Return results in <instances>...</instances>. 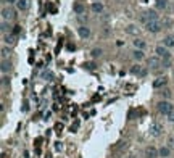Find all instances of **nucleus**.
Masks as SVG:
<instances>
[{
  "label": "nucleus",
  "instance_id": "obj_31",
  "mask_svg": "<svg viewBox=\"0 0 174 158\" xmlns=\"http://www.w3.org/2000/svg\"><path fill=\"white\" fill-rule=\"evenodd\" d=\"M169 121H173V123H174V111L171 113V115H169Z\"/></svg>",
  "mask_w": 174,
  "mask_h": 158
},
{
  "label": "nucleus",
  "instance_id": "obj_18",
  "mask_svg": "<svg viewBox=\"0 0 174 158\" xmlns=\"http://www.w3.org/2000/svg\"><path fill=\"white\" fill-rule=\"evenodd\" d=\"M157 8L158 10H166L168 8V0H157Z\"/></svg>",
  "mask_w": 174,
  "mask_h": 158
},
{
  "label": "nucleus",
  "instance_id": "obj_3",
  "mask_svg": "<svg viewBox=\"0 0 174 158\" xmlns=\"http://www.w3.org/2000/svg\"><path fill=\"white\" fill-rule=\"evenodd\" d=\"M149 132H150V135H153V137H158V135H161V132H163V126L160 123H151L150 127H149Z\"/></svg>",
  "mask_w": 174,
  "mask_h": 158
},
{
  "label": "nucleus",
  "instance_id": "obj_4",
  "mask_svg": "<svg viewBox=\"0 0 174 158\" xmlns=\"http://www.w3.org/2000/svg\"><path fill=\"white\" fill-rule=\"evenodd\" d=\"M158 20V15L155 10H147L145 13L142 15V21L143 23H149V21H157Z\"/></svg>",
  "mask_w": 174,
  "mask_h": 158
},
{
  "label": "nucleus",
  "instance_id": "obj_15",
  "mask_svg": "<svg viewBox=\"0 0 174 158\" xmlns=\"http://www.w3.org/2000/svg\"><path fill=\"white\" fill-rule=\"evenodd\" d=\"M143 57H145V55H143V50H139V49H135L134 52H132V58H134V60H137V61H140Z\"/></svg>",
  "mask_w": 174,
  "mask_h": 158
},
{
  "label": "nucleus",
  "instance_id": "obj_21",
  "mask_svg": "<svg viewBox=\"0 0 174 158\" xmlns=\"http://www.w3.org/2000/svg\"><path fill=\"white\" fill-rule=\"evenodd\" d=\"M102 53H103V52H102V49H94V50H92V57H94V58L100 57Z\"/></svg>",
  "mask_w": 174,
  "mask_h": 158
},
{
  "label": "nucleus",
  "instance_id": "obj_6",
  "mask_svg": "<svg viewBox=\"0 0 174 158\" xmlns=\"http://www.w3.org/2000/svg\"><path fill=\"white\" fill-rule=\"evenodd\" d=\"M145 157L147 158H158L160 157V150H157L155 147H147L145 149Z\"/></svg>",
  "mask_w": 174,
  "mask_h": 158
},
{
  "label": "nucleus",
  "instance_id": "obj_22",
  "mask_svg": "<svg viewBox=\"0 0 174 158\" xmlns=\"http://www.w3.org/2000/svg\"><path fill=\"white\" fill-rule=\"evenodd\" d=\"M127 32H129V34H135V32H137V28L134 26V24H131V26H127Z\"/></svg>",
  "mask_w": 174,
  "mask_h": 158
},
{
  "label": "nucleus",
  "instance_id": "obj_28",
  "mask_svg": "<svg viewBox=\"0 0 174 158\" xmlns=\"http://www.w3.org/2000/svg\"><path fill=\"white\" fill-rule=\"evenodd\" d=\"M13 39H15L13 36H8V37H5V40H7V42H10V44H13V42H15Z\"/></svg>",
  "mask_w": 174,
  "mask_h": 158
},
{
  "label": "nucleus",
  "instance_id": "obj_7",
  "mask_svg": "<svg viewBox=\"0 0 174 158\" xmlns=\"http://www.w3.org/2000/svg\"><path fill=\"white\" fill-rule=\"evenodd\" d=\"M15 18V10L12 8H3L2 10V20L7 21V20H13Z\"/></svg>",
  "mask_w": 174,
  "mask_h": 158
},
{
  "label": "nucleus",
  "instance_id": "obj_20",
  "mask_svg": "<svg viewBox=\"0 0 174 158\" xmlns=\"http://www.w3.org/2000/svg\"><path fill=\"white\" fill-rule=\"evenodd\" d=\"M8 69H10V63H7V60H2V73L5 74Z\"/></svg>",
  "mask_w": 174,
  "mask_h": 158
},
{
  "label": "nucleus",
  "instance_id": "obj_8",
  "mask_svg": "<svg viewBox=\"0 0 174 158\" xmlns=\"http://www.w3.org/2000/svg\"><path fill=\"white\" fill-rule=\"evenodd\" d=\"M77 34H79L81 39H87L89 36H90V29H89L87 26H79L77 28Z\"/></svg>",
  "mask_w": 174,
  "mask_h": 158
},
{
  "label": "nucleus",
  "instance_id": "obj_29",
  "mask_svg": "<svg viewBox=\"0 0 174 158\" xmlns=\"http://www.w3.org/2000/svg\"><path fill=\"white\" fill-rule=\"evenodd\" d=\"M3 2H5V3H8V5H12V3H16L18 0H3Z\"/></svg>",
  "mask_w": 174,
  "mask_h": 158
},
{
  "label": "nucleus",
  "instance_id": "obj_12",
  "mask_svg": "<svg viewBox=\"0 0 174 158\" xmlns=\"http://www.w3.org/2000/svg\"><path fill=\"white\" fill-rule=\"evenodd\" d=\"M163 45L168 47V49H173L174 47V36H166V37L163 39Z\"/></svg>",
  "mask_w": 174,
  "mask_h": 158
},
{
  "label": "nucleus",
  "instance_id": "obj_19",
  "mask_svg": "<svg viewBox=\"0 0 174 158\" xmlns=\"http://www.w3.org/2000/svg\"><path fill=\"white\" fill-rule=\"evenodd\" d=\"M160 157H169V147H161L160 149Z\"/></svg>",
  "mask_w": 174,
  "mask_h": 158
},
{
  "label": "nucleus",
  "instance_id": "obj_16",
  "mask_svg": "<svg viewBox=\"0 0 174 158\" xmlns=\"http://www.w3.org/2000/svg\"><path fill=\"white\" fill-rule=\"evenodd\" d=\"M134 47L139 49V50H143L147 47V44H145V40H142V39H135L134 40Z\"/></svg>",
  "mask_w": 174,
  "mask_h": 158
},
{
  "label": "nucleus",
  "instance_id": "obj_11",
  "mask_svg": "<svg viewBox=\"0 0 174 158\" xmlns=\"http://www.w3.org/2000/svg\"><path fill=\"white\" fill-rule=\"evenodd\" d=\"M73 10H74L76 15H84L86 13V7H84L81 2H76L74 5H73Z\"/></svg>",
  "mask_w": 174,
  "mask_h": 158
},
{
  "label": "nucleus",
  "instance_id": "obj_14",
  "mask_svg": "<svg viewBox=\"0 0 174 158\" xmlns=\"http://www.w3.org/2000/svg\"><path fill=\"white\" fill-rule=\"evenodd\" d=\"M158 58H160V57H151V58H149V66H150V68H158V66L161 65Z\"/></svg>",
  "mask_w": 174,
  "mask_h": 158
},
{
  "label": "nucleus",
  "instance_id": "obj_2",
  "mask_svg": "<svg viewBox=\"0 0 174 158\" xmlns=\"http://www.w3.org/2000/svg\"><path fill=\"white\" fill-rule=\"evenodd\" d=\"M163 28V24L160 23V20L157 21H149V23H145V29L149 32H153V34H157V32H160Z\"/></svg>",
  "mask_w": 174,
  "mask_h": 158
},
{
  "label": "nucleus",
  "instance_id": "obj_13",
  "mask_svg": "<svg viewBox=\"0 0 174 158\" xmlns=\"http://www.w3.org/2000/svg\"><path fill=\"white\" fill-rule=\"evenodd\" d=\"M131 73H132V74H140V76H145V74H147V69H142L139 65H134V66L131 68Z\"/></svg>",
  "mask_w": 174,
  "mask_h": 158
},
{
  "label": "nucleus",
  "instance_id": "obj_26",
  "mask_svg": "<svg viewBox=\"0 0 174 158\" xmlns=\"http://www.w3.org/2000/svg\"><path fill=\"white\" fill-rule=\"evenodd\" d=\"M8 53H10V50H7L5 47H3V49H2V60H5V58H7V55H8Z\"/></svg>",
  "mask_w": 174,
  "mask_h": 158
},
{
  "label": "nucleus",
  "instance_id": "obj_17",
  "mask_svg": "<svg viewBox=\"0 0 174 158\" xmlns=\"http://www.w3.org/2000/svg\"><path fill=\"white\" fill-rule=\"evenodd\" d=\"M102 10H103V5L100 2H94V3H92V12H94V13H102Z\"/></svg>",
  "mask_w": 174,
  "mask_h": 158
},
{
  "label": "nucleus",
  "instance_id": "obj_23",
  "mask_svg": "<svg viewBox=\"0 0 174 158\" xmlns=\"http://www.w3.org/2000/svg\"><path fill=\"white\" fill-rule=\"evenodd\" d=\"M161 65H163V68H169V66H171V60H169V58H166V60L161 61Z\"/></svg>",
  "mask_w": 174,
  "mask_h": 158
},
{
  "label": "nucleus",
  "instance_id": "obj_25",
  "mask_svg": "<svg viewBox=\"0 0 174 158\" xmlns=\"http://www.w3.org/2000/svg\"><path fill=\"white\" fill-rule=\"evenodd\" d=\"M161 95H165L166 98H169L171 97V90H168V89H165V90H161Z\"/></svg>",
  "mask_w": 174,
  "mask_h": 158
},
{
  "label": "nucleus",
  "instance_id": "obj_10",
  "mask_svg": "<svg viewBox=\"0 0 174 158\" xmlns=\"http://www.w3.org/2000/svg\"><path fill=\"white\" fill-rule=\"evenodd\" d=\"M166 82H168V78H166V76H161V78H158V79L153 81V87H155V89H160V87H163Z\"/></svg>",
  "mask_w": 174,
  "mask_h": 158
},
{
  "label": "nucleus",
  "instance_id": "obj_5",
  "mask_svg": "<svg viewBox=\"0 0 174 158\" xmlns=\"http://www.w3.org/2000/svg\"><path fill=\"white\" fill-rule=\"evenodd\" d=\"M155 53H157V57L163 58V60H166V58H169L168 47H165V45H158L157 49H155Z\"/></svg>",
  "mask_w": 174,
  "mask_h": 158
},
{
  "label": "nucleus",
  "instance_id": "obj_27",
  "mask_svg": "<svg viewBox=\"0 0 174 158\" xmlns=\"http://www.w3.org/2000/svg\"><path fill=\"white\" fill-rule=\"evenodd\" d=\"M84 66H86V68H87V69H90V71H92V69H95V65H94V63H92V61H89V63H86V65H84Z\"/></svg>",
  "mask_w": 174,
  "mask_h": 158
},
{
  "label": "nucleus",
  "instance_id": "obj_30",
  "mask_svg": "<svg viewBox=\"0 0 174 158\" xmlns=\"http://www.w3.org/2000/svg\"><path fill=\"white\" fill-rule=\"evenodd\" d=\"M18 32H20V26H15V31H13V34H15V36H16V34H18Z\"/></svg>",
  "mask_w": 174,
  "mask_h": 158
},
{
  "label": "nucleus",
  "instance_id": "obj_1",
  "mask_svg": "<svg viewBox=\"0 0 174 158\" xmlns=\"http://www.w3.org/2000/svg\"><path fill=\"white\" fill-rule=\"evenodd\" d=\"M158 106V111L160 113H163V115H171V113L174 111V106H173V103L171 102H168V100H161L160 103L157 105Z\"/></svg>",
  "mask_w": 174,
  "mask_h": 158
},
{
  "label": "nucleus",
  "instance_id": "obj_24",
  "mask_svg": "<svg viewBox=\"0 0 174 158\" xmlns=\"http://www.w3.org/2000/svg\"><path fill=\"white\" fill-rule=\"evenodd\" d=\"M168 147H169V149H173V150H174V135H171V137L168 139Z\"/></svg>",
  "mask_w": 174,
  "mask_h": 158
},
{
  "label": "nucleus",
  "instance_id": "obj_9",
  "mask_svg": "<svg viewBox=\"0 0 174 158\" xmlns=\"http://www.w3.org/2000/svg\"><path fill=\"white\" fill-rule=\"evenodd\" d=\"M16 7H18V10H20V12H26V10L31 7V2H29V0H18Z\"/></svg>",
  "mask_w": 174,
  "mask_h": 158
}]
</instances>
